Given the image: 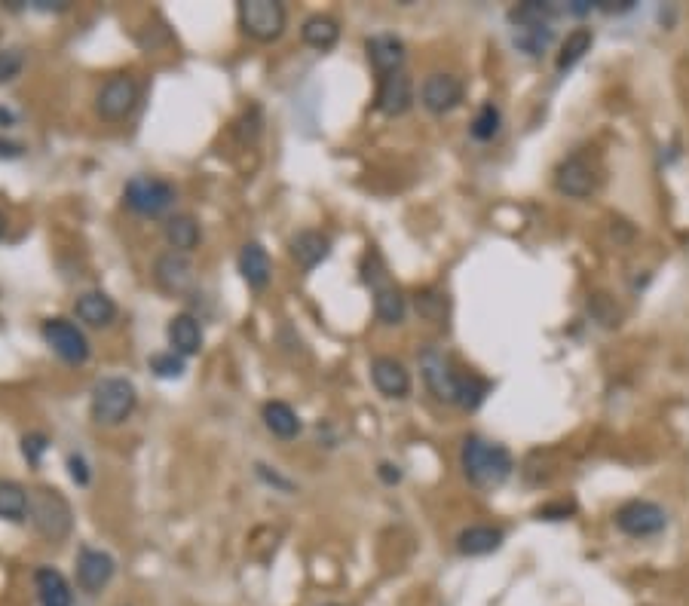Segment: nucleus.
Wrapping results in <instances>:
<instances>
[{
  "label": "nucleus",
  "mask_w": 689,
  "mask_h": 606,
  "mask_svg": "<svg viewBox=\"0 0 689 606\" xmlns=\"http://www.w3.org/2000/svg\"><path fill=\"white\" fill-rule=\"evenodd\" d=\"M484 395H487V383L484 380H478V377H463L460 380V392H457V404L463 411H475L478 404L484 401Z\"/></svg>",
  "instance_id": "nucleus-34"
},
{
  "label": "nucleus",
  "mask_w": 689,
  "mask_h": 606,
  "mask_svg": "<svg viewBox=\"0 0 689 606\" xmlns=\"http://www.w3.org/2000/svg\"><path fill=\"white\" fill-rule=\"evenodd\" d=\"M512 43L521 49L524 56L539 59L555 43V28L552 25H521V28H512Z\"/></svg>",
  "instance_id": "nucleus-27"
},
{
  "label": "nucleus",
  "mask_w": 689,
  "mask_h": 606,
  "mask_svg": "<svg viewBox=\"0 0 689 606\" xmlns=\"http://www.w3.org/2000/svg\"><path fill=\"white\" fill-rule=\"evenodd\" d=\"M163 236L169 242V251H178V255H190V251L200 245L203 230H200V221H196L193 215H172L163 224Z\"/></svg>",
  "instance_id": "nucleus-24"
},
{
  "label": "nucleus",
  "mask_w": 689,
  "mask_h": 606,
  "mask_svg": "<svg viewBox=\"0 0 689 606\" xmlns=\"http://www.w3.org/2000/svg\"><path fill=\"white\" fill-rule=\"evenodd\" d=\"M138 408V389L126 377H102L92 386L89 414L98 426H123Z\"/></svg>",
  "instance_id": "nucleus-2"
},
{
  "label": "nucleus",
  "mask_w": 689,
  "mask_h": 606,
  "mask_svg": "<svg viewBox=\"0 0 689 606\" xmlns=\"http://www.w3.org/2000/svg\"><path fill=\"white\" fill-rule=\"evenodd\" d=\"M414 307L426 322H445L448 319V294L438 288H420L414 294Z\"/></svg>",
  "instance_id": "nucleus-32"
},
{
  "label": "nucleus",
  "mask_w": 689,
  "mask_h": 606,
  "mask_svg": "<svg viewBox=\"0 0 689 606\" xmlns=\"http://www.w3.org/2000/svg\"><path fill=\"white\" fill-rule=\"evenodd\" d=\"M420 374H423L426 389L438 401L457 404V392H460V380L463 377L454 371V365H451V359L445 356V352H438L435 346H426L420 352Z\"/></svg>",
  "instance_id": "nucleus-9"
},
{
  "label": "nucleus",
  "mask_w": 689,
  "mask_h": 606,
  "mask_svg": "<svg viewBox=\"0 0 689 606\" xmlns=\"http://www.w3.org/2000/svg\"><path fill=\"white\" fill-rule=\"evenodd\" d=\"M616 527L625 536L647 539V536H659L668 527V515H665L662 505H656L650 499H631L616 509Z\"/></svg>",
  "instance_id": "nucleus-8"
},
{
  "label": "nucleus",
  "mask_w": 689,
  "mask_h": 606,
  "mask_svg": "<svg viewBox=\"0 0 689 606\" xmlns=\"http://www.w3.org/2000/svg\"><path fill=\"white\" fill-rule=\"evenodd\" d=\"M371 380L383 398H408L411 392V371L392 356H377L371 362Z\"/></svg>",
  "instance_id": "nucleus-18"
},
{
  "label": "nucleus",
  "mask_w": 689,
  "mask_h": 606,
  "mask_svg": "<svg viewBox=\"0 0 689 606\" xmlns=\"http://www.w3.org/2000/svg\"><path fill=\"white\" fill-rule=\"evenodd\" d=\"M154 282H157L160 291H166V294H172V297L187 294V291L196 285L190 258H187V255H178V251H163V255L154 261Z\"/></svg>",
  "instance_id": "nucleus-13"
},
{
  "label": "nucleus",
  "mask_w": 689,
  "mask_h": 606,
  "mask_svg": "<svg viewBox=\"0 0 689 606\" xmlns=\"http://www.w3.org/2000/svg\"><path fill=\"white\" fill-rule=\"evenodd\" d=\"M595 10V0H573V4H567V13L570 16H585Z\"/></svg>",
  "instance_id": "nucleus-45"
},
{
  "label": "nucleus",
  "mask_w": 689,
  "mask_h": 606,
  "mask_svg": "<svg viewBox=\"0 0 689 606\" xmlns=\"http://www.w3.org/2000/svg\"><path fill=\"white\" fill-rule=\"evenodd\" d=\"M365 53H368L371 68H374L380 77H389V74L405 71L408 49H405V40L396 37V34H374V37H368V40H365Z\"/></svg>",
  "instance_id": "nucleus-15"
},
{
  "label": "nucleus",
  "mask_w": 689,
  "mask_h": 606,
  "mask_svg": "<svg viewBox=\"0 0 689 606\" xmlns=\"http://www.w3.org/2000/svg\"><path fill=\"white\" fill-rule=\"evenodd\" d=\"M28 521L46 542H65L74 530L71 502L56 487H34L28 499Z\"/></svg>",
  "instance_id": "nucleus-3"
},
{
  "label": "nucleus",
  "mask_w": 689,
  "mask_h": 606,
  "mask_svg": "<svg viewBox=\"0 0 689 606\" xmlns=\"http://www.w3.org/2000/svg\"><path fill=\"white\" fill-rule=\"evenodd\" d=\"M25 71V49L7 46L0 49V83H13Z\"/></svg>",
  "instance_id": "nucleus-35"
},
{
  "label": "nucleus",
  "mask_w": 689,
  "mask_h": 606,
  "mask_svg": "<svg viewBox=\"0 0 689 606\" xmlns=\"http://www.w3.org/2000/svg\"><path fill=\"white\" fill-rule=\"evenodd\" d=\"M49 450V438L43 432H28L22 435V457L28 460V466H40L43 453Z\"/></svg>",
  "instance_id": "nucleus-37"
},
{
  "label": "nucleus",
  "mask_w": 689,
  "mask_h": 606,
  "mask_svg": "<svg viewBox=\"0 0 689 606\" xmlns=\"http://www.w3.org/2000/svg\"><path fill=\"white\" fill-rule=\"evenodd\" d=\"M40 337L65 365H86L89 362L92 349H89V340L77 322H71L65 316H53L40 325Z\"/></svg>",
  "instance_id": "nucleus-6"
},
{
  "label": "nucleus",
  "mask_w": 689,
  "mask_h": 606,
  "mask_svg": "<svg viewBox=\"0 0 689 606\" xmlns=\"http://www.w3.org/2000/svg\"><path fill=\"white\" fill-rule=\"evenodd\" d=\"M255 475H258L267 487H273V490H282V493H298V484L288 481V478H282L276 469H270V466H264V463H258V466H255Z\"/></svg>",
  "instance_id": "nucleus-38"
},
{
  "label": "nucleus",
  "mask_w": 689,
  "mask_h": 606,
  "mask_svg": "<svg viewBox=\"0 0 689 606\" xmlns=\"http://www.w3.org/2000/svg\"><path fill=\"white\" fill-rule=\"evenodd\" d=\"M34 588H37V600L40 606H71L74 594L68 579L56 570V567H37L34 570Z\"/></svg>",
  "instance_id": "nucleus-22"
},
{
  "label": "nucleus",
  "mask_w": 689,
  "mask_h": 606,
  "mask_svg": "<svg viewBox=\"0 0 689 606\" xmlns=\"http://www.w3.org/2000/svg\"><path fill=\"white\" fill-rule=\"evenodd\" d=\"M16 123V114L10 111V108H0V126H4V129H10Z\"/></svg>",
  "instance_id": "nucleus-46"
},
{
  "label": "nucleus",
  "mask_w": 689,
  "mask_h": 606,
  "mask_svg": "<svg viewBox=\"0 0 689 606\" xmlns=\"http://www.w3.org/2000/svg\"><path fill=\"white\" fill-rule=\"evenodd\" d=\"M595 187H598V175L582 154H573V157L558 163V169H555V190L558 193H564L570 199H585V196L595 193Z\"/></svg>",
  "instance_id": "nucleus-12"
},
{
  "label": "nucleus",
  "mask_w": 689,
  "mask_h": 606,
  "mask_svg": "<svg viewBox=\"0 0 689 606\" xmlns=\"http://www.w3.org/2000/svg\"><path fill=\"white\" fill-rule=\"evenodd\" d=\"M411 105H414V80L405 71L380 77L377 98H374L377 114H383V117H402V114L411 111Z\"/></svg>",
  "instance_id": "nucleus-14"
},
{
  "label": "nucleus",
  "mask_w": 689,
  "mask_h": 606,
  "mask_svg": "<svg viewBox=\"0 0 689 606\" xmlns=\"http://www.w3.org/2000/svg\"><path fill=\"white\" fill-rule=\"evenodd\" d=\"M74 316L89 328H111L117 322V303L105 291H83L74 300Z\"/></svg>",
  "instance_id": "nucleus-19"
},
{
  "label": "nucleus",
  "mask_w": 689,
  "mask_h": 606,
  "mask_svg": "<svg viewBox=\"0 0 689 606\" xmlns=\"http://www.w3.org/2000/svg\"><path fill=\"white\" fill-rule=\"evenodd\" d=\"M374 316H377V322H383V325H402V322H405V316H408V300H405V294H402L396 285H392V282L374 288Z\"/></svg>",
  "instance_id": "nucleus-25"
},
{
  "label": "nucleus",
  "mask_w": 689,
  "mask_h": 606,
  "mask_svg": "<svg viewBox=\"0 0 689 606\" xmlns=\"http://www.w3.org/2000/svg\"><path fill=\"white\" fill-rule=\"evenodd\" d=\"M147 368H151L154 377H160V380H181L187 371V362H184V356H178V352L166 349V352H154V356L147 359Z\"/></svg>",
  "instance_id": "nucleus-33"
},
{
  "label": "nucleus",
  "mask_w": 689,
  "mask_h": 606,
  "mask_svg": "<svg viewBox=\"0 0 689 606\" xmlns=\"http://www.w3.org/2000/svg\"><path fill=\"white\" fill-rule=\"evenodd\" d=\"M19 157H25V144L0 138V160H19Z\"/></svg>",
  "instance_id": "nucleus-44"
},
{
  "label": "nucleus",
  "mask_w": 689,
  "mask_h": 606,
  "mask_svg": "<svg viewBox=\"0 0 689 606\" xmlns=\"http://www.w3.org/2000/svg\"><path fill=\"white\" fill-rule=\"evenodd\" d=\"M301 40L310 49H316V53H328V49H334L337 40H340V25H337V19L325 16V13H316L301 25Z\"/></svg>",
  "instance_id": "nucleus-26"
},
{
  "label": "nucleus",
  "mask_w": 689,
  "mask_h": 606,
  "mask_svg": "<svg viewBox=\"0 0 689 606\" xmlns=\"http://www.w3.org/2000/svg\"><path fill=\"white\" fill-rule=\"evenodd\" d=\"M573 512H576L573 502H552V505H543V509L536 512V518L539 521H567Z\"/></svg>",
  "instance_id": "nucleus-40"
},
{
  "label": "nucleus",
  "mask_w": 689,
  "mask_h": 606,
  "mask_svg": "<svg viewBox=\"0 0 689 606\" xmlns=\"http://www.w3.org/2000/svg\"><path fill=\"white\" fill-rule=\"evenodd\" d=\"M4 236H7V215L0 212V239H4Z\"/></svg>",
  "instance_id": "nucleus-47"
},
{
  "label": "nucleus",
  "mask_w": 689,
  "mask_h": 606,
  "mask_svg": "<svg viewBox=\"0 0 689 606\" xmlns=\"http://www.w3.org/2000/svg\"><path fill=\"white\" fill-rule=\"evenodd\" d=\"M288 255L304 273H313L331 255V239L322 230H298L288 239Z\"/></svg>",
  "instance_id": "nucleus-16"
},
{
  "label": "nucleus",
  "mask_w": 689,
  "mask_h": 606,
  "mask_svg": "<svg viewBox=\"0 0 689 606\" xmlns=\"http://www.w3.org/2000/svg\"><path fill=\"white\" fill-rule=\"evenodd\" d=\"M242 34L258 43H276L288 28V10L279 0H242L236 7Z\"/></svg>",
  "instance_id": "nucleus-5"
},
{
  "label": "nucleus",
  "mask_w": 689,
  "mask_h": 606,
  "mask_svg": "<svg viewBox=\"0 0 689 606\" xmlns=\"http://www.w3.org/2000/svg\"><path fill=\"white\" fill-rule=\"evenodd\" d=\"M561 10L555 4H543V0H527V4H518L509 10V25L521 28V25H552V19Z\"/></svg>",
  "instance_id": "nucleus-30"
},
{
  "label": "nucleus",
  "mask_w": 689,
  "mask_h": 606,
  "mask_svg": "<svg viewBox=\"0 0 689 606\" xmlns=\"http://www.w3.org/2000/svg\"><path fill=\"white\" fill-rule=\"evenodd\" d=\"M236 267H239L242 282L249 285L252 291H267V285H270V279H273V261H270L267 248H264L261 242H245V245L239 248V261H236Z\"/></svg>",
  "instance_id": "nucleus-17"
},
{
  "label": "nucleus",
  "mask_w": 689,
  "mask_h": 606,
  "mask_svg": "<svg viewBox=\"0 0 689 606\" xmlns=\"http://www.w3.org/2000/svg\"><path fill=\"white\" fill-rule=\"evenodd\" d=\"M506 533L500 527L490 524H472L457 536V551L463 558H484V554H494L503 545Z\"/></svg>",
  "instance_id": "nucleus-21"
},
{
  "label": "nucleus",
  "mask_w": 689,
  "mask_h": 606,
  "mask_svg": "<svg viewBox=\"0 0 689 606\" xmlns=\"http://www.w3.org/2000/svg\"><path fill=\"white\" fill-rule=\"evenodd\" d=\"M463 98H466L463 80L457 74H448V71L429 74L420 86V105L435 117H445V114L457 111L463 105Z\"/></svg>",
  "instance_id": "nucleus-10"
},
{
  "label": "nucleus",
  "mask_w": 689,
  "mask_h": 606,
  "mask_svg": "<svg viewBox=\"0 0 689 606\" xmlns=\"http://www.w3.org/2000/svg\"><path fill=\"white\" fill-rule=\"evenodd\" d=\"M178 199L175 184L157 175H132L123 187V202L126 209L135 212L138 218H163Z\"/></svg>",
  "instance_id": "nucleus-4"
},
{
  "label": "nucleus",
  "mask_w": 689,
  "mask_h": 606,
  "mask_svg": "<svg viewBox=\"0 0 689 606\" xmlns=\"http://www.w3.org/2000/svg\"><path fill=\"white\" fill-rule=\"evenodd\" d=\"M138 83L129 74H114L102 83L95 95V114L108 123H123L138 105Z\"/></svg>",
  "instance_id": "nucleus-7"
},
{
  "label": "nucleus",
  "mask_w": 689,
  "mask_h": 606,
  "mask_svg": "<svg viewBox=\"0 0 689 606\" xmlns=\"http://www.w3.org/2000/svg\"><path fill=\"white\" fill-rule=\"evenodd\" d=\"M31 493L19 481H0V521L22 524L28 518Z\"/></svg>",
  "instance_id": "nucleus-28"
},
{
  "label": "nucleus",
  "mask_w": 689,
  "mask_h": 606,
  "mask_svg": "<svg viewBox=\"0 0 689 606\" xmlns=\"http://www.w3.org/2000/svg\"><path fill=\"white\" fill-rule=\"evenodd\" d=\"M503 129V114L500 108L494 105V101H484V105L478 108V114L472 117V126H469V135L481 144L494 141Z\"/></svg>",
  "instance_id": "nucleus-31"
},
{
  "label": "nucleus",
  "mask_w": 689,
  "mask_h": 606,
  "mask_svg": "<svg viewBox=\"0 0 689 606\" xmlns=\"http://www.w3.org/2000/svg\"><path fill=\"white\" fill-rule=\"evenodd\" d=\"M166 337H169V346L172 352H178V356L190 359V356H200L203 349V325L196 316L190 313H178L169 319L166 325Z\"/></svg>",
  "instance_id": "nucleus-20"
},
{
  "label": "nucleus",
  "mask_w": 689,
  "mask_h": 606,
  "mask_svg": "<svg viewBox=\"0 0 689 606\" xmlns=\"http://www.w3.org/2000/svg\"><path fill=\"white\" fill-rule=\"evenodd\" d=\"M68 7V0H28V10L34 13H65Z\"/></svg>",
  "instance_id": "nucleus-42"
},
{
  "label": "nucleus",
  "mask_w": 689,
  "mask_h": 606,
  "mask_svg": "<svg viewBox=\"0 0 689 606\" xmlns=\"http://www.w3.org/2000/svg\"><path fill=\"white\" fill-rule=\"evenodd\" d=\"M595 10H601V13H631L634 10V0H598L595 4Z\"/></svg>",
  "instance_id": "nucleus-43"
},
{
  "label": "nucleus",
  "mask_w": 689,
  "mask_h": 606,
  "mask_svg": "<svg viewBox=\"0 0 689 606\" xmlns=\"http://www.w3.org/2000/svg\"><path fill=\"white\" fill-rule=\"evenodd\" d=\"M592 43H595V34L592 28H576L564 37L561 43V53H558V74H567L573 65H579L585 59V53H592Z\"/></svg>",
  "instance_id": "nucleus-29"
},
{
  "label": "nucleus",
  "mask_w": 689,
  "mask_h": 606,
  "mask_svg": "<svg viewBox=\"0 0 689 606\" xmlns=\"http://www.w3.org/2000/svg\"><path fill=\"white\" fill-rule=\"evenodd\" d=\"M460 466L472 487L494 490L509 481L515 460L503 444H494L481 435H469L463 438V447H460Z\"/></svg>",
  "instance_id": "nucleus-1"
},
{
  "label": "nucleus",
  "mask_w": 689,
  "mask_h": 606,
  "mask_svg": "<svg viewBox=\"0 0 689 606\" xmlns=\"http://www.w3.org/2000/svg\"><path fill=\"white\" fill-rule=\"evenodd\" d=\"M261 420H264V426H267V432L270 435H276V438H282V441H291V438H298L301 435V417H298V411L291 408L288 401H267L264 408H261Z\"/></svg>",
  "instance_id": "nucleus-23"
},
{
  "label": "nucleus",
  "mask_w": 689,
  "mask_h": 606,
  "mask_svg": "<svg viewBox=\"0 0 689 606\" xmlns=\"http://www.w3.org/2000/svg\"><path fill=\"white\" fill-rule=\"evenodd\" d=\"M377 478H380L386 487H396V484H402V466H399V463H380V466H377Z\"/></svg>",
  "instance_id": "nucleus-41"
},
{
  "label": "nucleus",
  "mask_w": 689,
  "mask_h": 606,
  "mask_svg": "<svg viewBox=\"0 0 689 606\" xmlns=\"http://www.w3.org/2000/svg\"><path fill=\"white\" fill-rule=\"evenodd\" d=\"M68 475H71V481L77 487H89L92 472H89V463H86L83 453H71V457H68Z\"/></svg>",
  "instance_id": "nucleus-39"
},
{
  "label": "nucleus",
  "mask_w": 689,
  "mask_h": 606,
  "mask_svg": "<svg viewBox=\"0 0 689 606\" xmlns=\"http://www.w3.org/2000/svg\"><path fill=\"white\" fill-rule=\"evenodd\" d=\"M322 606H340V603H322Z\"/></svg>",
  "instance_id": "nucleus-48"
},
{
  "label": "nucleus",
  "mask_w": 689,
  "mask_h": 606,
  "mask_svg": "<svg viewBox=\"0 0 689 606\" xmlns=\"http://www.w3.org/2000/svg\"><path fill=\"white\" fill-rule=\"evenodd\" d=\"M114 573H117V561L108 551L92 548V545H83L77 551V585H80V591L98 594L102 588L111 585Z\"/></svg>",
  "instance_id": "nucleus-11"
},
{
  "label": "nucleus",
  "mask_w": 689,
  "mask_h": 606,
  "mask_svg": "<svg viewBox=\"0 0 689 606\" xmlns=\"http://www.w3.org/2000/svg\"><path fill=\"white\" fill-rule=\"evenodd\" d=\"M588 310H592V316L607 328L619 325V310H616V303L607 294H592V300H588Z\"/></svg>",
  "instance_id": "nucleus-36"
}]
</instances>
